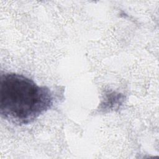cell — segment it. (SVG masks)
<instances>
[{"label":"cell","mask_w":159,"mask_h":159,"mask_svg":"<svg viewBox=\"0 0 159 159\" xmlns=\"http://www.w3.org/2000/svg\"><path fill=\"white\" fill-rule=\"evenodd\" d=\"M53 95L47 86L16 73L1 75L0 114L9 122L25 125L34 122L53 104Z\"/></svg>","instance_id":"obj_1"}]
</instances>
